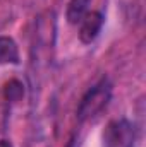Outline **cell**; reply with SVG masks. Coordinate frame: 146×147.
Segmentation results:
<instances>
[{"mask_svg": "<svg viewBox=\"0 0 146 147\" xmlns=\"http://www.w3.org/2000/svg\"><path fill=\"white\" fill-rule=\"evenodd\" d=\"M0 147H14L9 139H0Z\"/></svg>", "mask_w": 146, "mask_h": 147, "instance_id": "52a82bcc", "label": "cell"}, {"mask_svg": "<svg viewBox=\"0 0 146 147\" xmlns=\"http://www.w3.org/2000/svg\"><path fill=\"white\" fill-rule=\"evenodd\" d=\"M89 5H91V0H69L67 10H65L67 22L72 26H77L84 19V16L89 12Z\"/></svg>", "mask_w": 146, "mask_h": 147, "instance_id": "5b68a950", "label": "cell"}, {"mask_svg": "<svg viewBox=\"0 0 146 147\" xmlns=\"http://www.w3.org/2000/svg\"><path fill=\"white\" fill-rule=\"evenodd\" d=\"M24 96V84L19 79H10L3 84V98L10 103L21 101Z\"/></svg>", "mask_w": 146, "mask_h": 147, "instance_id": "8992f818", "label": "cell"}, {"mask_svg": "<svg viewBox=\"0 0 146 147\" xmlns=\"http://www.w3.org/2000/svg\"><path fill=\"white\" fill-rule=\"evenodd\" d=\"M112 82L107 77L100 79L96 84H93L81 98L79 105H77V120L81 123L84 121H91L96 116H100V113L108 106L110 99H112Z\"/></svg>", "mask_w": 146, "mask_h": 147, "instance_id": "6da1fadb", "label": "cell"}, {"mask_svg": "<svg viewBox=\"0 0 146 147\" xmlns=\"http://www.w3.org/2000/svg\"><path fill=\"white\" fill-rule=\"evenodd\" d=\"M136 127L127 118L110 120L103 132V147H134Z\"/></svg>", "mask_w": 146, "mask_h": 147, "instance_id": "7a4b0ae2", "label": "cell"}, {"mask_svg": "<svg viewBox=\"0 0 146 147\" xmlns=\"http://www.w3.org/2000/svg\"><path fill=\"white\" fill-rule=\"evenodd\" d=\"M103 24H105L103 14L98 12V10H89V12L84 16V19L77 24V26H79L77 36H79V39H81V43L91 45V43L98 38V34L102 33Z\"/></svg>", "mask_w": 146, "mask_h": 147, "instance_id": "3957f363", "label": "cell"}, {"mask_svg": "<svg viewBox=\"0 0 146 147\" xmlns=\"http://www.w3.org/2000/svg\"><path fill=\"white\" fill-rule=\"evenodd\" d=\"M21 62L19 46L12 36H0V65H17Z\"/></svg>", "mask_w": 146, "mask_h": 147, "instance_id": "277c9868", "label": "cell"}]
</instances>
